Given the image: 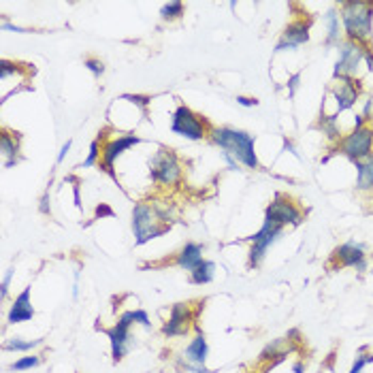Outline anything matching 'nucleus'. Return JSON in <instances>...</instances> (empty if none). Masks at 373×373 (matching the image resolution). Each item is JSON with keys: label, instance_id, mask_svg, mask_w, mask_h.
Wrapping results in <instances>:
<instances>
[{"label": "nucleus", "instance_id": "nucleus-1", "mask_svg": "<svg viewBox=\"0 0 373 373\" xmlns=\"http://www.w3.org/2000/svg\"><path fill=\"white\" fill-rule=\"evenodd\" d=\"M210 141L220 147V152H226L233 156L239 164L247 169H258V156H256V137H252L245 131H237L231 126L212 129Z\"/></svg>", "mask_w": 373, "mask_h": 373}, {"label": "nucleus", "instance_id": "nucleus-2", "mask_svg": "<svg viewBox=\"0 0 373 373\" xmlns=\"http://www.w3.org/2000/svg\"><path fill=\"white\" fill-rule=\"evenodd\" d=\"M339 17L346 38L369 45V38L373 34V3H367V0H346L339 7Z\"/></svg>", "mask_w": 373, "mask_h": 373}, {"label": "nucleus", "instance_id": "nucleus-3", "mask_svg": "<svg viewBox=\"0 0 373 373\" xmlns=\"http://www.w3.org/2000/svg\"><path fill=\"white\" fill-rule=\"evenodd\" d=\"M169 231V216L149 203H137L133 210V233L135 243L143 245Z\"/></svg>", "mask_w": 373, "mask_h": 373}, {"label": "nucleus", "instance_id": "nucleus-4", "mask_svg": "<svg viewBox=\"0 0 373 373\" xmlns=\"http://www.w3.org/2000/svg\"><path fill=\"white\" fill-rule=\"evenodd\" d=\"M133 324H141L145 328H152L149 316L143 309L124 312L119 316V320L111 328H107V337L111 342V356H113L115 363H119L131 350V326Z\"/></svg>", "mask_w": 373, "mask_h": 373}, {"label": "nucleus", "instance_id": "nucleus-5", "mask_svg": "<svg viewBox=\"0 0 373 373\" xmlns=\"http://www.w3.org/2000/svg\"><path fill=\"white\" fill-rule=\"evenodd\" d=\"M149 177L158 186H177L182 180V162L171 147L160 145L149 158Z\"/></svg>", "mask_w": 373, "mask_h": 373}, {"label": "nucleus", "instance_id": "nucleus-6", "mask_svg": "<svg viewBox=\"0 0 373 373\" xmlns=\"http://www.w3.org/2000/svg\"><path fill=\"white\" fill-rule=\"evenodd\" d=\"M214 126H210L198 113H194L190 107L180 105L171 117V133L177 137H184L188 141H203V139H210Z\"/></svg>", "mask_w": 373, "mask_h": 373}, {"label": "nucleus", "instance_id": "nucleus-7", "mask_svg": "<svg viewBox=\"0 0 373 373\" xmlns=\"http://www.w3.org/2000/svg\"><path fill=\"white\" fill-rule=\"evenodd\" d=\"M367 47L369 45H363V43H356V41L344 38L342 43L337 45L339 58L335 62L333 79H339V77H358L360 64L365 62Z\"/></svg>", "mask_w": 373, "mask_h": 373}, {"label": "nucleus", "instance_id": "nucleus-8", "mask_svg": "<svg viewBox=\"0 0 373 373\" xmlns=\"http://www.w3.org/2000/svg\"><path fill=\"white\" fill-rule=\"evenodd\" d=\"M335 152L344 154L352 162L371 156L373 154V129L365 124V126H360V129L350 131L348 135L342 137V141L337 143Z\"/></svg>", "mask_w": 373, "mask_h": 373}, {"label": "nucleus", "instance_id": "nucleus-9", "mask_svg": "<svg viewBox=\"0 0 373 373\" xmlns=\"http://www.w3.org/2000/svg\"><path fill=\"white\" fill-rule=\"evenodd\" d=\"M281 233H284V226L273 224L271 220H265L258 233H254L252 237H247V239L252 241V247H250V258H247V265L256 269V267L265 261L269 247H271V245H273V243L281 237Z\"/></svg>", "mask_w": 373, "mask_h": 373}, {"label": "nucleus", "instance_id": "nucleus-10", "mask_svg": "<svg viewBox=\"0 0 373 373\" xmlns=\"http://www.w3.org/2000/svg\"><path fill=\"white\" fill-rule=\"evenodd\" d=\"M265 220H271L273 224H279V226H301L303 224V212L288 196L277 194L267 205Z\"/></svg>", "mask_w": 373, "mask_h": 373}, {"label": "nucleus", "instance_id": "nucleus-11", "mask_svg": "<svg viewBox=\"0 0 373 373\" xmlns=\"http://www.w3.org/2000/svg\"><path fill=\"white\" fill-rule=\"evenodd\" d=\"M196 320V312L192 309V303H175L171 307L169 320L162 324L164 337H184L190 333V328Z\"/></svg>", "mask_w": 373, "mask_h": 373}, {"label": "nucleus", "instance_id": "nucleus-12", "mask_svg": "<svg viewBox=\"0 0 373 373\" xmlns=\"http://www.w3.org/2000/svg\"><path fill=\"white\" fill-rule=\"evenodd\" d=\"M335 86L333 90H330V94H333L335 103H337V109H335V115L352 109L363 92V84L358 77H339V79H333Z\"/></svg>", "mask_w": 373, "mask_h": 373}, {"label": "nucleus", "instance_id": "nucleus-13", "mask_svg": "<svg viewBox=\"0 0 373 373\" xmlns=\"http://www.w3.org/2000/svg\"><path fill=\"white\" fill-rule=\"evenodd\" d=\"M309 26H312V20L309 17H299L295 22H290L279 41H277V45H275V54L279 52H286V50H297L301 45H305L307 41H309Z\"/></svg>", "mask_w": 373, "mask_h": 373}, {"label": "nucleus", "instance_id": "nucleus-14", "mask_svg": "<svg viewBox=\"0 0 373 373\" xmlns=\"http://www.w3.org/2000/svg\"><path fill=\"white\" fill-rule=\"evenodd\" d=\"M333 265L344 269H356V271H365L367 269V252L365 245L356 243V241H346L342 245H337L333 250Z\"/></svg>", "mask_w": 373, "mask_h": 373}, {"label": "nucleus", "instance_id": "nucleus-15", "mask_svg": "<svg viewBox=\"0 0 373 373\" xmlns=\"http://www.w3.org/2000/svg\"><path fill=\"white\" fill-rule=\"evenodd\" d=\"M139 143H141V137H137V135H119V137L111 139V141L105 143V147H103L101 167H103L107 173L113 175V164H115V160H117L124 152H129L131 147H135V145H139Z\"/></svg>", "mask_w": 373, "mask_h": 373}, {"label": "nucleus", "instance_id": "nucleus-16", "mask_svg": "<svg viewBox=\"0 0 373 373\" xmlns=\"http://www.w3.org/2000/svg\"><path fill=\"white\" fill-rule=\"evenodd\" d=\"M207 354H210V346H207V339L205 335L198 333L194 335V339L188 344L186 352H184V367H205V360H207Z\"/></svg>", "mask_w": 373, "mask_h": 373}, {"label": "nucleus", "instance_id": "nucleus-17", "mask_svg": "<svg viewBox=\"0 0 373 373\" xmlns=\"http://www.w3.org/2000/svg\"><path fill=\"white\" fill-rule=\"evenodd\" d=\"M34 316V307L30 301V288H26L24 293L13 301L9 314H7V322L9 324H20V322H28Z\"/></svg>", "mask_w": 373, "mask_h": 373}, {"label": "nucleus", "instance_id": "nucleus-18", "mask_svg": "<svg viewBox=\"0 0 373 373\" xmlns=\"http://www.w3.org/2000/svg\"><path fill=\"white\" fill-rule=\"evenodd\" d=\"M205 258H203V245L200 243H194V241H188L182 250H180V254L175 256V265L180 267V269H184V271H194L200 263H203Z\"/></svg>", "mask_w": 373, "mask_h": 373}, {"label": "nucleus", "instance_id": "nucleus-19", "mask_svg": "<svg viewBox=\"0 0 373 373\" xmlns=\"http://www.w3.org/2000/svg\"><path fill=\"white\" fill-rule=\"evenodd\" d=\"M356 164V190L363 194H373V154L360 158Z\"/></svg>", "mask_w": 373, "mask_h": 373}, {"label": "nucleus", "instance_id": "nucleus-20", "mask_svg": "<svg viewBox=\"0 0 373 373\" xmlns=\"http://www.w3.org/2000/svg\"><path fill=\"white\" fill-rule=\"evenodd\" d=\"M0 152H3V164L5 169H11L20 162V139L17 135H11L7 129L0 135Z\"/></svg>", "mask_w": 373, "mask_h": 373}, {"label": "nucleus", "instance_id": "nucleus-21", "mask_svg": "<svg viewBox=\"0 0 373 373\" xmlns=\"http://www.w3.org/2000/svg\"><path fill=\"white\" fill-rule=\"evenodd\" d=\"M324 26H326V45H339L342 43V32H344V26H342V17H339V9L337 7H330L326 13H324Z\"/></svg>", "mask_w": 373, "mask_h": 373}, {"label": "nucleus", "instance_id": "nucleus-22", "mask_svg": "<svg viewBox=\"0 0 373 373\" xmlns=\"http://www.w3.org/2000/svg\"><path fill=\"white\" fill-rule=\"evenodd\" d=\"M337 117H339V115H335V113L328 115L324 109H320V115H318V129L322 131V135H324L328 141H333V143H339L342 137H344Z\"/></svg>", "mask_w": 373, "mask_h": 373}, {"label": "nucleus", "instance_id": "nucleus-23", "mask_svg": "<svg viewBox=\"0 0 373 373\" xmlns=\"http://www.w3.org/2000/svg\"><path fill=\"white\" fill-rule=\"evenodd\" d=\"M214 277H216V263L212 261H203L194 271H190V281L198 286L214 281Z\"/></svg>", "mask_w": 373, "mask_h": 373}, {"label": "nucleus", "instance_id": "nucleus-24", "mask_svg": "<svg viewBox=\"0 0 373 373\" xmlns=\"http://www.w3.org/2000/svg\"><path fill=\"white\" fill-rule=\"evenodd\" d=\"M182 15H184V3H180V0H173V3L162 5V9H160V20L162 22H175Z\"/></svg>", "mask_w": 373, "mask_h": 373}, {"label": "nucleus", "instance_id": "nucleus-25", "mask_svg": "<svg viewBox=\"0 0 373 373\" xmlns=\"http://www.w3.org/2000/svg\"><path fill=\"white\" fill-rule=\"evenodd\" d=\"M41 344H43V339H28V342H24V339L15 337V339L7 342L3 346V350H7V352H28V350H32V348H36Z\"/></svg>", "mask_w": 373, "mask_h": 373}, {"label": "nucleus", "instance_id": "nucleus-26", "mask_svg": "<svg viewBox=\"0 0 373 373\" xmlns=\"http://www.w3.org/2000/svg\"><path fill=\"white\" fill-rule=\"evenodd\" d=\"M371 363H373V354H367V346H363V348L358 350L356 358H354L352 367H350V373H363V369H365L367 365H371Z\"/></svg>", "mask_w": 373, "mask_h": 373}, {"label": "nucleus", "instance_id": "nucleus-27", "mask_svg": "<svg viewBox=\"0 0 373 373\" xmlns=\"http://www.w3.org/2000/svg\"><path fill=\"white\" fill-rule=\"evenodd\" d=\"M36 365H41V356L32 354V356H22V358H17V360L11 365V369H13V371H28V369H34Z\"/></svg>", "mask_w": 373, "mask_h": 373}, {"label": "nucleus", "instance_id": "nucleus-28", "mask_svg": "<svg viewBox=\"0 0 373 373\" xmlns=\"http://www.w3.org/2000/svg\"><path fill=\"white\" fill-rule=\"evenodd\" d=\"M101 139H94L92 143H90V154H88V158L84 160V167L86 169H90V167H94V164H101Z\"/></svg>", "mask_w": 373, "mask_h": 373}, {"label": "nucleus", "instance_id": "nucleus-29", "mask_svg": "<svg viewBox=\"0 0 373 373\" xmlns=\"http://www.w3.org/2000/svg\"><path fill=\"white\" fill-rule=\"evenodd\" d=\"M84 66H86L94 77H101V75L105 73V64H103L101 60H96V58H86V60H84Z\"/></svg>", "mask_w": 373, "mask_h": 373}, {"label": "nucleus", "instance_id": "nucleus-30", "mask_svg": "<svg viewBox=\"0 0 373 373\" xmlns=\"http://www.w3.org/2000/svg\"><path fill=\"white\" fill-rule=\"evenodd\" d=\"M15 275V271L13 269H9L7 273H5V277H3V288H0V299L3 301H7V297H9V284H11V277Z\"/></svg>", "mask_w": 373, "mask_h": 373}, {"label": "nucleus", "instance_id": "nucleus-31", "mask_svg": "<svg viewBox=\"0 0 373 373\" xmlns=\"http://www.w3.org/2000/svg\"><path fill=\"white\" fill-rule=\"evenodd\" d=\"M363 117H365V122H373V94L365 101V105H363V113H360Z\"/></svg>", "mask_w": 373, "mask_h": 373}, {"label": "nucleus", "instance_id": "nucleus-32", "mask_svg": "<svg viewBox=\"0 0 373 373\" xmlns=\"http://www.w3.org/2000/svg\"><path fill=\"white\" fill-rule=\"evenodd\" d=\"M105 216H113V210H111L109 205L101 203V205L96 207V220H98V218H105Z\"/></svg>", "mask_w": 373, "mask_h": 373}, {"label": "nucleus", "instance_id": "nucleus-33", "mask_svg": "<svg viewBox=\"0 0 373 373\" xmlns=\"http://www.w3.org/2000/svg\"><path fill=\"white\" fill-rule=\"evenodd\" d=\"M237 105H241V107H258V101L250 98V96H237Z\"/></svg>", "mask_w": 373, "mask_h": 373}, {"label": "nucleus", "instance_id": "nucleus-34", "mask_svg": "<svg viewBox=\"0 0 373 373\" xmlns=\"http://www.w3.org/2000/svg\"><path fill=\"white\" fill-rule=\"evenodd\" d=\"M38 210H41V214H50V190L43 194V198H41V207H38Z\"/></svg>", "mask_w": 373, "mask_h": 373}, {"label": "nucleus", "instance_id": "nucleus-35", "mask_svg": "<svg viewBox=\"0 0 373 373\" xmlns=\"http://www.w3.org/2000/svg\"><path fill=\"white\" fill-rule=\"evenodd\" d=\"M220 154H222L224 162H226V164H228V167H231V171H239V169H237V164H239V162H237V160H235L233 156H228L226 152H220Z\"/></svg>", "mask_w": 373, "mask_h": 373}, {"label": "nucleus", "instance_id": "nucleus-36", "mask_svg": "<svg viewBox=\"0 0 373 373\" xmlns=\"http://www.w3.org/2000/svg\"><path fill=\"white\" fill-rule=\"evenodd\" d=\"M71 145H73V141H66V143L62 145V149H60V154H58V158H56V162H58V164L66 158V154L71 152Z\"/></svg>", "mask_w": 373, "mask_h": 373}, {"label": "nucleus", "instance_id": "nucleus-37", "mask_svg": "<svg viewBox=\"0 0 373 373\" xmlns=\"http://www.w3.org/2000/svg\"><path fill=\"white\" fill-rule=\"evenodd\" d=\"M299 79H301V73H297V75H293V79L288 81V86H290V96L295 94V90H297V84H299Z\"/></svg>", "mask_w": 373, "mask_h": 373}, {"label": "nucleus", "instance_id": "nucleus-38", "mask_svg": "<svg viewBox=\"0 0 373 373\" xmlns=\"http://www.w3.org/2000/svg\"><path fill=\"white\" fill-rule=\"evenodd\" d=\"M365 62H367V68L373 73V50L367 47V54H365Z\"/></svg>", "mask_w": 373, "mask_h": 373}, {"label": "nucleus", "instance_id": "nucleus-39", "mask_svg": "<svg viewBox=\"0 0 373 373\" xmlns=\"http://www.w3.org/2000/svg\"><path fill=\"white\" fill-rule=\"evenodd\" d=\"M295 373H303V363H297V365H295Z\"/></svg>", "mask_w": 373, "mask_h": 373}, {"label": "nucleus", "instance_id": "nucleus-40", "mask_svg": "<svg viewBox=\"0 0 373 373\" xmlns=\"http://www.w3.org/2000/svg\"><path fill=\"white\" fill-rule=\"evenodd\" d=\"M371 273H373V269H371Z\"/></svg>", "mask_w": 373, "mask_h": 373}]
</instances>
